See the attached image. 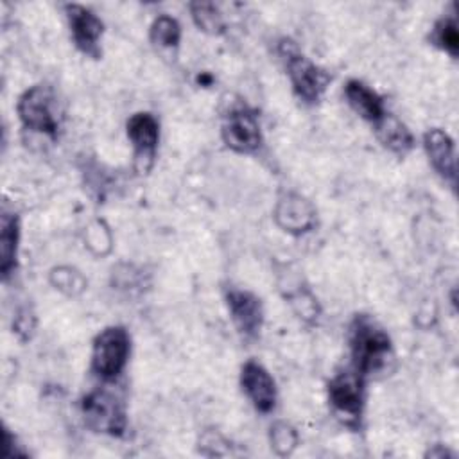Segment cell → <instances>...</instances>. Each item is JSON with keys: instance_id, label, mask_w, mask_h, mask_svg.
Instances as JSON below:
<instances>
[{"instance_id": "6da1fadb", "label": "cell", "mask_w": 459, "mask_h": 459, "mask_svg": "<svg viewBox=\"0 0 459 459\" xmlns=\"http://www.w3.org/2000/svg\"><path fill=\"white\" fill-rule=\"evenodd\" d=\"M350 348L360 375L380 371L391 357L387 333L368 316H357L350 328Z\"/></svg>"}, {"instance_id": "7a4b0ae2", "label": "cell", "mask_w": 459, "mask_h": 459, "mask_svg": "<svg viewBox=\"0 0 459 459\" xmlns=\"http://www.w3.org/2000/svg\"><path fill=\"white\" fill-rule=\"evenodd\" d=\"M280 52L285 57L289 77L296 93L307 102H316L328 84V75L301 56L290 41H283L280 45Z\"/></svg>"}, {"instance_id": "3957f363", "label": "cell", "mask_w": 459, "mask_h": 459, "mask_svg": "<svg viewBox=\"0 0 459 459\" xmlns=\"http://www.w3.org/2000/svg\"><path fill=\"white\" fill-rule=\"evenodd\" d=\"M127 353H129L127 332L122 326H109L95 337L91 366L95 373L104 378L117 377L126 366Z\"/></svg>"}, {"instance_id": "277c9868", "label": "cell", "mask_w": 459, "mask_h": 459, "mask_svg": "<svg viewBox=\"0 0 459 459\" xmlns=\"http://www.w3.org/2000/svg\"><path fill=\"white\" fill-rule=\"evenodd\" d=\"M82 414L97 432L122 434L126 427V412L122 402L109 391H93L82 400Z\"/></svg>"}, {"instance_id": "5b68a950", "label": "cell", "mask_w": 459, "mask_h": 459, "mask_svg": "<svg viewBox=\"0 0 459 459\" xmlns=\"http://www.w3.org/2000/svg\"><path fill=\"white\" fill-rule=\"evenodd\" d=\"M18 115L22 122L47 134H56L57 120L52 113V93L45 86H32L18 100Z\"/></svg>"}, {"instance_id": "8992f818", "label": "cell", "mask_w": 459, "mask_h": 459, "mask_svg": "<svg viewBox=\"0 0 459 459\" xmlns=\"http://www.w3.org/2000/svg\"><path fill=\"white\" fill-rule=\"evenodd\" d=\"M222 138L237 152L255 151L262 142L256 117L247 109L233 111L222 127Z\"/></svg>"}, {"instance_id": "52a82bcc", "label": "cell", "mask_w": 459, "mask_h": 459, "mask_svg": "<svg viewBox=\"0 0 459 459\" xmlns=\"http://www.w3.org/2000/svg\"><path fill=\"white\" fill-rule=\"evenodd\" d=\"M66 14L75 45L90 56H99L97 41L102 34V22L86 7L75 4L66 5Z\"/></svg>"}, {"instance_id": "ba28073f", "label": "cell", "mask_w": 459, "mask_h": 459, "mask_svg": "<svg viewBox=\"0 0 459 459\" xmlns=\"http://www.w3.org/2000/svg\"><path fill=\"white\" fill-rule=\"evenodd\" d=\"M240 382L246 394L249 396V400L258 411L269 412L274 407V400H276L274 380L260 364L247 362L242 368Z\"/></svg>"}, {"instance_id": "9c48e42d", "label": "cell", "mask_w": 459, "mask_h": 459, "mask_svg": "<svg viewBox=\"0 0 459 459\" xmlns=\"http://www.w3.org/2000/svg\"><path fill=\"white\" fill-rule=\"evenodd\" d=\"M328 394L333 407L350 416L359 418L362 411V380L355 373H339L328 384Z\"/></svg>"}, {"instance_id": "30bf717a", "label": "cell", "mask_w": 459, "mask_h": 459, "mask_svg": "<svg viewBox=\"0 0 459 459\" xmlns=\"http://www.w3.org/2000/svg\"><path fill=\"white\" fill-rule=\"evenodd\" d=\"M226 299L238 330L244 335H255L260 330L264 319L260 299L246 290H230Z\"/></svg>"}, {"instance_id": "8fae6325", "label": "cell", "mask_w": 459, "mask_h": 459, "mask_svg": "<svg viewBox=\"0 0 459 459\" xmlns=\"http://www.w3.org/2000/svg\"><path fill=\"white\" fill-rule=\"evenodd\" d=\"M274 217H276V222L285 231H292V233L307 231L314 224V210L310 203L298 194L283 195L276 204Z\"/></svg>"}, {"instance_id": "7c38bea8", "label": "cell", "mask_w": 459, "mask_h": 459, "mask_svg": "<svg viewBox=\"0 0 459 459\" xmlns=\"http://www.w3.org/2000/svg\"><path fill=\"white\" fill-rule=\"evenodd\" d=\"M425 151L434 169L445 179H448L450 185L454 186L455 185V152H454L452 138L441 129H430L425 133Z\"/></svg>"}, {"instance_id": "4fadbf2b", "label": "cell", "mask_w": 459, "mask_h": 459, "mask_svg": "<svg viewBox=\"0 0 459 459\" xmlns=\"http://www.w3.org/2000/svg\"><path fill=\"white\" fill-rule=\"evenodd\" d=\"M350 106L366 120L378 122L384 117L380 97L360 81H350L344 88Z\"/></svg>"}, {"instance_id": "5bb4252c", "label": "cell", "mask_w": 459, "mask_h": 459, "mask_svg": "<svg viewBox=\"0 0 459 459\" xmlns=\"http://www.w3.org/2000/svg\"><path fill=\"white\" fill-rule=\"evenodd\" d=\"M127 136L143 156H152L158 143V122L149 113H136L127 122Z\"/></svg>"}, {"instance_id": "9a60e30c", "label": "cell", "mask_w": 459, "mask_h": 459, "mask_svg": "<svg viewBox=\"0 0 459 459\" xmlns=\"http://www.w3.org/2000/svg\"><path fill=\"white\" fill-rule=\"evenodd\" d=\"M0 269L4 278H7L16 262V244H18V221L13 213L4 212L0 219Z\"/></svg>"}, {"instance_id": "2e32d148", "label": "cell", "mask_w": 459, "mask_h": 459, "mask_svg": "<svg viewBox=\"0 0 459 459\" xmlns=\"http://www.w3.org/2000/svg\"><path fill=\"white\" fill-rule=\"evenodd\" d=\"M378 122V136L391 151L405 152L412 145V136L402 122H398L396 118H380Z\"/></svg>"}, {"instance_id": "e0dca14e", "label": "cell", "mask_w": 459, "mask_h": 459, "mask_svg": "<svg viewBox=\"0 0 459 459\" xmlns=\"http://www.w3.org/2000/svg\"><path fill=\"white\" fill-rule=\"evenodd\" d=\"M190 11H192L195 23L203 30H206L210 34L222 32V29H224L222 18L212 2H194V4H190Z\"/></svg>"}, {"instance_id": "ac0fdd59", "label": "cell", "mask_w": 459, "mask_h": 459, "mask_svg": "<svg viewBox=\"0 0 459 459\" xmlns=\"http://www.w3.org/2000/svg\"><path fill=\"white\" fill-rule=\"evenodd\" d=\"M179 36H181L179 23L167 14L158 16L151 27V39L160 47H169V48L176 47L179 41Z\"/></svg>"}, {"instance_id": "d6986e66", "label": "cell", "mask_w": 459, "mask_h": 459, "mask_svg": "<svg viewBox=\"0 0 459 459\" xmlns=\"http://www.w3.org/2000/svg\"><path fill=\"white\" fill-rule=\"evenodd\" d=\"M434 41L441 48H445L450 56L455 57L459 52V34H457L455 20L445 18V20L437 22V25L434 29Z\"/></svg>"}, {"instance_id": "ffe728a7", "label": "cell", "mask_w": 459, "mask_h": 459, "mask_svg": "<svg viewBox=\"0 0 459 459\" xmlns=\"http://www.w3.org/2000/svg\"><path fill=\"white\" fill-rule=\"evenodd\" d=\"M271 439H273V445L274 448L280 452V454H289L290 448L296 445V434L290 427L280 423L273 429L271 432Z\"/></svg>"}]
</instances>
